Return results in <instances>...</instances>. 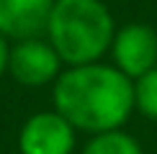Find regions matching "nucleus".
<instances>
[{"instance_id":"1","label":"nucleus","mask_w":157,"mask_h":154,"mask_svg":"<svg viewBox=\"0 0 157 154\" xmlns=\"http://www.w3.org/2000/svg\"><path fill=\"white\" fill-rule=\"evenodd\" d=\"M54 111L72 123L75 131L98 134L119 131L134 105V80L113 64L67 67L54 80Z\"/></svg>"},{"instance_id":"2","label":"nucleus","mask_w":157,"mask_h":154,"mask_svg":"<svg viewBox=\"0 0 157 154\" xmlns=\"http://www.w3.org/2000/svg\"><path fill=\"white\" fill-rule=\"evenodd\" d=\"M47 34L67 67L101 62L113 44L116 23L103 0H54Z\"/></svg>"},{"instance_id":"3","label":"nucleus","mask_w":157,"mask_h":154,"mask_svg":"<svg viewBox=\"0 0 157 154\" xmlns=\"http://www.w3.org/2000/svg\"><path fill=\"white\" fill-rule=\"evenodd\" d=\"M113 67L129 80H139L157 67V31L147 23H126L116 31L111 44Z\"/></svg>"},{"instance_id":"4","label":"nucleus","mask_w":157,"mask_h":154,"mask_svg":"<svg viewBox=\"0 0 157 154\" xmlns=\"http://www.w3.org/2000/svg\"><path fill=\"white\" fill-rule=\"evenodd\" d=\"M75 128L57 111L34 113L21 126L18 152L21 154H72Z\"/></svg>"},{"instance_id":"5","label":"nucleus","mask_w":157,"mask_h":154,"mask_svg":"<svg viewBox=\"0 0 157 154\" xmlns=\"http://www.w3.org/2000/svg\"><path fill=\"white\" fill-rule=\"evenodd\" d=\"M59 54L52 49L49 41L41 38H23L10 49L8 72L18 85L26 87H44L59 77Z\"/></svg>"},{"instance_id":"6","label":"nucleus","mask_w":157,"mask_h":154,"mask_svg":"<svg viewBox=\"0 0 157 154\" xmlns=\"http://www.w3.org/2000/svg\"><path fill=\"white\" fill-rule=\"evenodd\" d=\"M54 0H0V34L8 38H36L47 31Z\"/></svg>"},{"instance_id":"7","label":"nucleus","mask_w":157,"mask_h":154,"mask_svg":"<svg viewBox=\"0 0 157 154\" xmlns=\"http://www.w3.org/2000/svg\"><path fill=\"white\" fill-rule=\"evenodd\" d=\"M82 154H144L132 134L126 131H108V134H98L85 144Z\"/></svg>"},{"instance_id":"8","label":"nucleus","mask_w":157,"mask_h":154,"mask_svg":"<svg viewBox=\"0 0 157 154\" xmlns=\"http://www.w3.org/2000/svg\"><path fill=\"white\" fill-rule=\"evenodd\" d=\"M134 105L142 116L157 121V67L134 80Z\"/></svg>"},{"instance_id":"9","label":"nucleus","mask_w":157,"mask_h":154,"mask_svg":"<svg viewBox=\"0 0 157 154\" xmlns=\"http://www.w3.org/2000/svg\"><path fill=\"white\" fill-rule=\"evenodd\" d=\"M8 62H10V49H8V36L0 34V77L8 72Z\"/></svg>"}]
</instances>
